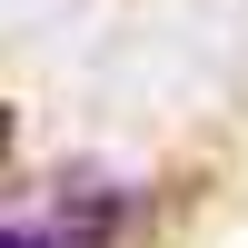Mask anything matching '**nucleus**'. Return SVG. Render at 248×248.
Masks as SVG:
<instances>
[{
    "mask_svg": "<svg viewBox=\"0 0 248 248\" xmlns=\"http://www.w3.org/2000/svg\"><path fill=\"white\" fill-rule=\"evenodd\" d=\"M0 248H50V238H40V229H0Z\"/></svg>",
    "mask_w": 248,
    "mask_h": 248,
    "instance_id": "1",
    "label": "nucleus"
}]
</instances>
